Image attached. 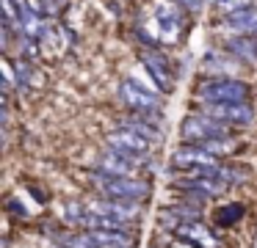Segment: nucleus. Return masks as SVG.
Returning a JSON list of instances; mask_svg holds the SVG:
<instances>
[{"instance_id":"nucleus-1","label":"nucleus","mask_w":257,"mask_h":248,"mask_svg":"<svg viewBox=\"0 0 257 248\" xmlns=\"http://www.w3.org/2000/svg\"><path fill=\"white\" fill-rule=\"evenodd\" d=\"M89 182L100 196L108 198H124V201H147L150 196V182L139 179V176H113V174H100L91 171Z\"/></svg>"},{"instance_id":"nucleus-2","label":"nucleus","mask_w":257,"mask_h":248,"mask_svg":"<svg viewBox=\"0 0 257 248\" xmlns=\"http://www.w3.org/2000/svg\"><path fill=\"white\" fill-rule=\"evenodd\" d=\"M188 14L180 0H161L155 6V36L163 44H177L188 25Z\"/></svg>"},{"instance_id":"nucleus-3","label":"nucleus","mask_w":257,"mask_h":248,"mask_svg":"<svg viewBox=\"0 0 257 248\" xmlns=\"http://www.w3.org/2000/svg\"><path fill=\"white\" fill-rule=\"evenodd\" d=\"M196 99L199 102H246L249 86L238 77L216 75L210 80H202V86L196 88Z\"/></svg>"},{"instance_id":"nucleus-4","label":"nucleus","mask_w":257,"mask_h":248,"mask_svg":"<svg viewBox=\"0 0 257 248\" xmlns=\"http://www.w3.org/2000/svg\"><path fill=\"white\" fill-rule=\"evenodd\" d=\"M232 132H229V124H224V121L218 119H210V116L205 113H191L183 119V124H180V138H183L185 143H207V141H216V138H229Z\"/></svg>"},{"instance_id":"nucleus-5","label":"nucleus","mask_w":257,"mask_h":248,"mask_svg":"<svg viewBox=\"0 0 257 248\" xmlns=\"http://www.w3.org/2000/svg\"><path fill=\"white\" fill-rule=\"evenodd\" d=\"M119 99L130 113H158L161 110V97L155 88L141 86L139 80H124L119 83Z\"/></svg>"},{"instance_id":"nucleus-6","label":"nucleus","mask_w":257,"mask_h":248,"mask_svg":"<svg viewBox=\"0 0 257 248\" xmlns=\"http://www.w3.org/2000/svg\"><path fill=\"white\" fill-rule=\"evenodd\" d=\"M199 113L218 119L224 124H232V127H246L254 121V108L249 105V99L246 102H202Z\"/></svg>"},{"instance_id":"nucleus-7","label":"nucleus","mask_w":257,"mask_h":248,"mask_svg":"<svg viewBox=\"0 0 257 248\" xmlns=\"http://www.w3.org/2000/svg\"><path fill=\"white\" fill-rule=\"evenodd\" d=\"M174 187L183 193H188V196H199L202 201L205 198H216L221 196L224 190H227V182L218 179L216 174H205V171H191L188 176H180V179H174Z\"/></svg>"},{"instance_id":"nucleus-8","label":"nucleus","mask_w":257,"mask_h":248,"mask_svg":"<svg viewBox=\"0 0 257 248\" xmlns=\"http://www.w3.org/2000/svg\"><path fill=\"white\" fill-rule=\"evenodd\" d=\"M141 66L147 69V75L152 77V83L158 86L161 94H172L174 88V72H172V61L163 53H158L155 47H144L141 50Z\"/></svg>"},{"instance_id":"nucleus-9","label":"nucleus","mask_w":257,"mask_h":248,"mask_svg":"<svg viewBox=\"0 0 257 248\" xmlns=\"http://www.w3.org/2000/svg\"><path fill=\"white\" fill-rule=\"evenodd\" d=\"M221 163V157H216V154H210L205 146H199V143H185V146H180L177 152H174L172 157V165L177 171H202V168H213V165Z\"/></svg>"},{"instance_id":"nucleus-10","label":"nucleus","mask_w":257,"mask_h":248,"mask_svg":"<svg viewBox=\"0 0 257 248\" xmlns=\"http://www.w3.org/2000/svg\"><path fill=\"white\" fill-rule=\"evenodd\" d=\"M89 207L100 215L124 220V223H133L141 212L139 201H124V198H108V196H100V198H94V201H89Z\"/></svg>"},{"instance_id":"nucleus-11","label":"nucleus","mask_w":257,"mask_h":248,"mask_svg":"<svg viewBox=\"0 0 257 248\" xmlns=\"http://www.w3.org/2000/svg\"><path fill=\"white\" fill-rule=\"evenodd\" d=\"M172 231H174V237L188 240V242H194V245H199V248H221V240L216 237V231L207 229L199 218L196 220H183V223H177Z\"/></svg>"},{"instance_id":"nucleus-12","label":"nucleus","mask_w":257,"mask_h":248,"mask_svg":"<svg viewBox=\"0 0 257 248\" xmlns=\"http://www.w3.org/2000/svg\"><path fill=\"white\" fill-rule=\"evenodd\" d=\"M108 146L113 149H127V152H139V154H152L155 152V143L147 141V138L136 135L127 127H116V130L108 132Z\"/></svg>"},{"instance_id":"nucleus-13","label":"nucleus","mask_w":257,"mask_h":248,"mask_svg":"<svg viewBox=\"0 0 257 248\" xmlns=\"http://www.w3.org/2000/svg\"><path fill=\"white\" fill-rule=\"evenodd\" d=\"M94 171L100 174H113V176H136L139 165H133L130 160H124L119 152H113L111 146L105 152H100V157L94 160Z\"/></svg>"},{"instance_id":"nucleus-14","label":"nucleus","mask_w":257,"mask_h":248,"mask_svg":"<svg viewBox=\"0 0 257 248\" xmlns=\"http://www.w3.org/2000/svg\"><path fill=\"white\" fill-rule=\"evenodd\" d=\"M227 53H232L238 61L257 64V36H251V33H235L232 39H227Z\"/></svg>"},{"instance_id":"nucleus-15","label":"nucleus","mask_w":257,"mask_h":248,"mask_svg":"<svg viewBox=\"0 0 257 248\" xmlns=\"http://www.w3.org/2000/svg\"><path fill=\"white\" fill-rule=\"evenodd\" d=\"M224 28H229L232 33H251V36H257V9L249 6V9H240L235 14L224 17Z\"/></svg>"},{"instance_id":"nucleus-16","label":"nucleus","mask_w":257,"mask_h":248,"mask_svg":"<svg viewBox=\"0 0 257 248\" xmlns=\"http://www.w3.org/2000/svg\"><path fill=\"white\" fill-rule=\"evenodd\" d=\"M229 58H232V53H229V55L207 53L205 69H207V72H216V75H224V77H235V72H238V64H224V61H229Z\"/></svg>"},{"instance_id":"nucleus-17","label":"nucleus","mask_w":257,"mask_h":248,"mask_svg":"<svg viewBox=\"0 0 257 248\" xmlns=\"http://www.w3.org/2000/svg\"><path fill=\"white\" fill-rule=\"evenodd\" d=\"M249 6H254V0H216V11L221 17H229L240 9H249Z\"/></svg>"},{"instance_id":"nucleus-18","label":"nucleus","mask_w":257,"mask_h":248,"mask_svg":"<svg viewBox=\"0 0 257 248\" xmlns=\"http://www.w3.org/2000/svg\"><path fill=\"white\" fill-rule=\"evenodd\" d=\"M240 215H243V207H240V204H227V207L218 209V220H221L224 226L235 223V220H238Z\"/></svg>"},{"instance_id":"nucleus-19","label":"nucleus","mask_w":257,"mask_h":248,"mask_svg":"<svg viewBox=\"0 0 257 248\" xmlns=\"http://www.w3.org/2000/svg\"><path fill=\"white\" fill-rule=\"evenodd\" d=\"M180 3H183L185 9H188L191 14H194V11H199V9H202V3H205V0H180Z\"/></svg>"},{"instance_id":"nucleus-20","label":"nucleus","mask_w":257,"mask_h":248,"mask_svg":"<svg viewBox=\"0 0 257 248\" xmlns=\"http://www.w3.org/2000/svg\"><path fill=\"white\" fill-rule=\"evenodd\" d=\"M172 248H199V245H194V242H188V240H180V237H177V242H174Z\"/></svg>"}]
</instances>
